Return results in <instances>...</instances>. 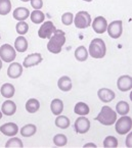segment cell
Listing matches in <instances>:
<instances>
[{
    "mask_svg": "<svg viewBox=\"0 0 132 148\" xmlns=\"http://www.w3.org/2000/svg\"><path fill=\"white\" fill-rule=\"evenodd\" d=\"M66 43V34L63 30H55L47 43V50L53 54L60 53L63 46Z\"/></svg>",
    "mask_w": 132,
    "mask_h": 148,
    "instance_id": "cell-1",
    "label": "cell"
},
{
    "mask_svg": "<svg viewBox=\"0 0 132 148\" xmlns=\"http://www.w3.org/2000/svg\"><path fill=\"white\" fill-rule=\"evenodd\" d=\"M95 120L98 121V123H100L104 126H113L117 121V112L110 106L104 105L101 107Z\"/></svg>",
    "mask_w": 132,
    "mask_h": 148,
    "instance_id": "cell-2",
    "label": "cell"
},
{
    "mask_svg": "<svg viewBox=\"0 0 132 148\" xmlns=\"http://www.w3.org/2000/svg\"><path fill=\"white\" fill-rule=\"evenodd\" d=\"M88 54H90L93 58H102L107 54V46L106 43L100 38H95L89 44V50Z\"/></svg>",
    "mask_w": 132,
    "mask_h": 148,
    "instance_id": "cell-3",
    "label": "cell"
},
{
    "mask_svg": "<svg viewBox=\"0 0 132 148\" xmlns=\"http://www.w3.org/2000/svg\"><path fill=\"white\" fill-rule=\"evenodd\" d=\"M115 129L119 135H125V134L129 133L132 129V119L127 114L122 116L115 123Z\"/></svg>",
    "mask_w": 132,
    "mask_h": 148,
    "instance_id": "cell-4",
    "label": "cell"
},
{
    "mask_svg": "<svg viewBox=\"0 0 132 148\" xmlns=\"http://www.w3.org/2000/svg\"><path fill=\"white\" fill-rule=\"evenodd\" d=\"M74 25L78 29H86L91 25V16L87 11H79L74 18Z\"/></svg>",
    "mask_w": 132,
    "mask_h": 148,
    "instance_id": "cell-5",
    "label": "cell"
},
{
    "mask_svg": "<svg viewBox=\"0 0 132 148\" xmlns=\"http://www.w3.org/2000/svg\"><path fill=\"white\" fill-rule=\"evenodd\" d=\"M16 56V49L9 44H3L0 47V58L5 62H12Z\"/></svg>",
    "mask_w": 132,
    "mask_h": 148,
    "instance_id": "cell-6",
    "label": "cell"
},
{
    "mask_svg": "<svg viewBox=\"0 0 132 148\" xmlns=\"http://www.w3.org/2000/svg\"><path fill=\"white\" fill-rule=\"evenodd\" d=\"M108 34L113 39H118L121 37L123 33V22L122 21H113L110 25H108Z\"/></svg>",
    "mask_w": 132,
    "mask_h": 148,
    "instance_id": "cell-7",
    "label": "cell"
},
{
    "mask_svg": "<svg viewBox=\"0 0 132 148\" xmlns=\"http://www.w3.org/2000/svg\"><path fill=\"white\" fill-rule=\"evenodd\" d=\"M55 30H56V28H55L54 24L48 21V22H45L43 23V25H41L39 31H38V36L41 39H49Z\"/></svg>",
    "mask_w": 132,
    "mask_h": 148,
    "instance_id": "cell-8",
    "label": "cell"
},
{
    "mask_svg": "<svg viewBox=\"0 0 132 148\" xmlns=\"http://www.w3.org/2000/svg\"><path fill=\"white\" fill-rule=\"evenodd\" d=\"M74 129L77 134H86L90 130V121L84 116H80L74 124Z\"/></svg>",
    "mask_w": 132,
    "mask_h": 148,
    "instance_id": "cell-9",
    "label": "cell"
},
{
    "mask_svg": "<svg viewBox=\"0 0 132 148\" xmlns=\"http://www.w3.org/2000/svg\"><path fill=\"white\" fill-rule=\"evenodd\" d=\"M117 87L121 92H127L132 89V78L128 75L121 76L117 81Z\"/></svg>",
    "mask_w": 132,
    "mask_h": 148,
    "instance_id": "cell-10",
    "label": "cell"
},
{
    "mask_svg": "<svg viewBox=\"0 0 132 148\" xmlns=\"http://www.w3.org/2000/svg\"><path fill=\"white\" fill-rule=\"evenodd\" d=\"M108 25V22L104 16H96L92 23V29L97 34H104L106 33Z\"/></svg>",
    "mask_w": 132,
    "mask_h": 148,
    "instance_id": "cell-11",
    "label": "cell"
},
{
    "mask_svg": "<svg viewBox=\"0 0 132 148\" xmlns=\"http://www.w3.org/2000/svg\"><path fill=\"white\" fill-rule=\"evenodd\" d=\"M19 127L16 123H6V124L0 126V132L5 136L13 137L19 133Z\"/></svg>",
    "mask_w": 132,
    "mask_h": 148,
    "instance_id": "cell-12",
    "label": "cell"
},
{
    "mask_svg": "<svg viewBox=\"0 0 132 148\" xmlns=\"http://www.w3.org/2000/svg\"><path fill=\"white\" fill-rule=\"evenodd\" d=\"M42 55L40 53H32V54H29L26 58L23 61V66H25L26 69L32 68V66H35V65L39 64L42 61Z\"/></svg>",
    "mask_w": 132,
    "mask_h": 148,
    "instance_id": "cell-13",
    "label": "cell"
},
{
    "mask_svg": "<svg viewBox=\"0 0 132 148\" xmlns=\"http://www.w3.org/2000/svg\"><path fill=\"white\" fill-rule=\"evenodd\" d=\"M97 96L100 99V101L104 103H109L113 101L116 97V94L113 90L109 89V88H101L97 91Z\"/></svg>",
    "mask_w": 132,
    "mask_h": 148,
    "instance_id": "cell-14",
    "label": "cell"
},
{
    "mask_svg": "<svg viewBox=\"0 0 132 148\" xmlns=\"http://www.w3.org/2000/svg\"><path fill=\"white\" fill-rule=\"evenodd\" d=\"M23 74V65L19 62H11L7 69V76L10 79H18Z\"/></svg>",
    "mask_w": 132,
    "mask_h": 148,
    "instance_id": "cell-15",
    "label": "cell"
},
{
    "mask_svg": "<svg viewBox=\"0 0 132 148\" xmlns=\"http://www.w3.org/2000/svg\"><path fill=\"white\" fill-rule=\"evenodd\" d=\"M1 112L7 116H13L16 112V104L12 100H5L1 105Z\"/></svg>",
    "mask_w": 132,
    "mask_h": 148,
    "instance_id": "cell-16",
    "label": "cell"
},
{
    "mask_svg": "<svg viewBox=\"0 0 132 148\" xmlns=\"http://www.w3.org/2000/svg\"><path fill=\"white\" fill-rule=\"evenodd\" d=\"M57 87H58V89L64 92H69L70 90H72L73 84L70 77L63 76L62 78H60V80L57 81Z\"/></svg>",
    "mask_w": 132,
    "mask_h": 148,
    "instance_id": "cell-17",
    "label": "cell"
},
{
    "mask_svg": "<svg viewBox=\"0 0 132 148\" xmlns=\"http://www.w3.org/2000/svg\"><path fill=\"white\" fill-rule=\"evenodd\" d=\"M12 15L13 18H16L19 22H22V21H26L30 16V11L26 7H18L14 9Z\"/></svg>",
    "mask_w": 132,
    "mask_h": 148,
    "instance_id": "cell-18",
    "label": "cell"
},
{
    "mask_svg": "<svg viewBox=\"0 0 132 148\" xmlns=\"http://www.w3.org/2000/svg\"><path fill=\"white\" fill-rule=\"evenodd\" d=\"M0 92H1V95L3 96L4 98H12L14 93H16V88L12 84H9V83H5L1 86L0 88Z\"/></svg>",
    "mask_w": 132,
    "mask_h": 148,
    "instance_id": "cell-19",
    "label": "cell"
},
{
    "mask_svg": "<svg viewBox=\"0 0 132 148\" xmlns=\"http://www.w3.org/2000/svg\"><path fill=\"white\" fill-rule=\"evenodd\" d=\"M50 109L52 114H54V116L62 114L63 110H64V102H63V100H60L58 98L53 99L50 103Z\"/></svg>",
    "mask_w": 132,
    "mask_h": 148,
    "instance_id": "cell-20",
    "label": "cell"
},
{
    "mask_svg": "<svg viewBox=\"0 0 132 148\" xmlns=\"http://www.w3.org/2000/svg\"><path fill=\"white\" fill-rule=\"evenodd\" d=\"M14 49L18 52H25L28 49V40L24 36H19L14 41Z\"/></svg>",
    "mask_w": 132,
    "mask_h": 148,
    "instance_id": "cell-21",
    "label": "cell"
},
{
    "mask_svg": "<svg viewBox=\"0 0 132 148\" xmlns=\"http://www.w3.org/2000/svg\"><path fill=\"white\" fill-rule=\"evenodd\" d=\"M37 132V127L33 124H28L26 126H24L22 129H21L20 133L23 137L25 138H29V137H32L34 136Z\"/></svg>",
    "mask_w": 132,
    "mask_h": 148,
    "instance_id": "cell-22",
    "label": "cell"
},
{
    "mask_svg": "<svg viewBox=\"0 0 132 148\" xmlns=\"http://www.w3.org/2000/svg\"><path fill=\"white\" fill-rule=\"evenodd\" d=\"M40 102L36 98H31L26 102V110L29 113H35L39 110Z\"/></svg>",
    "mask_w": 132,
    "mask_h": 148,
    "instance_id": "cell-23",
    "label": "cell"
},
{
    "mask_svg": "<svg viewBox=\"0 0 132 148\" xmlns=\"http://www.w3.org/2000/svg\"><path fill=\"white\" fill-rule=\"evenodd\" d=\"M74 112L78 116H87L90 112V108L85 102H77L74 106Z\"/></svg>",
    "mask_w": 132,
    "mask_h": 148,
    "instance_id": "cell-24",
    "label": "cell"
},
{
    "mask_svg": "<svg viewBox=\"0 0 132 148\" xmlns=\"http://www.w3.org/2000/svg\"><path fill=\"white\" fill-rule=\"evenodd\" d=\"M30 18H31L32 23H34L36 25H39L44 22L45 14L40 9H35L34 11H32V13H30Z\"/></svg>",
    "mask_w": 132,
    "mask_h": 148,
    "instance_id": "cell-25",
    "label": "cell"
},
{
    "mask_svg": "<svg viewBox=\"0 0 132 148\" xmlns=\"http://www.w3.org/2000/svg\"><path fill=\"white\" fill-rule=\"evenodd\" d=\"M55 126L60 129H68L71 125L70 119L66 116H56V119H55L54 122Z\"/></svg>",
    "mask_w": 132,
    "mask_h": 148,
    "instance_id": "cell-26",
    "label": "cell"
},
{
    "mask_svg": "<svg viewBox=\"0 0 132 148\" xmlns=\"http://www.w3.org/2000/svg\"><path fill=\"white\" fill-rule=\"evenodd\" d=\"M130 111V106L128 104V102L126 101H119L116 105V112L117 114H120V116H126L128 114V112Z\"/></svg>",
    "mask_w": 132,
    "mask_h": 148,
    "instance_id": "cell-27",
    "label": "cell"
},
{
    "mask_svg": "<svg viewBox=\"0 0 132 148\" xmlns=\"http://www.w3.org/2000/svg\"><path fill=\"white\" fill-rule=\"evenodd\" d=\"M75 57L78 61H86L88 58V50L85 46H79L75 50Z\"/></svg>",
    "mask_w": 132,
    "mask_h": 148,
    "instance_id": "cell-28",
    "label": "cell"
},
{
    "mask_svg": "<svg viewBox=\"0 0 132 148\" xmlns=\"http://www.w3.org/2000/svg\"><path fill=\"white\" fill-rule=\"evenodd\" d=\"M11 10L10 0H0V15H7Z\"/></svg>",
    "mask_w": 132,
    "mask_h": 148,
    "instance_id": "cell-29",
    "label": "cell"
},
{
    "mask_svg": "<svg viewBox=\"0 0 132 148\" xmlns=\"http://www.w3.org/2000/svg\"><path fill=\"white\" fill-rule=\"evenodd\" d=\"M53 143L57 147H63V146H66L68 143V138L64 134H56L53 137Z\"/></svg>",
    "mask_w": 132,
    "mask_h": 148,
    "instance_id": "cell-30",
    "label": "cell"
},
{
    "mask_svg": "<svg viewBox=\"0 0 132 148\" xmlns=\"http://www.w3.org/2000/svg\"><path fill=\"white\" fill-rule=\"evenodd\" d=\"M118 144V139L114 136H107L104 140V147L106 148H116Z\"/></svg>",
    "mask_w": 132,
    "mask_h": 148,
    "instance_id": "cell-31",
    "label": "cell"
},
{
    "mask_svg": "<svg viewBox=\"0 0 132 148\" xmlns=\"http://www.w3.org/2000/svg\"><path fill=\"white\" fill-rule=\"evenodd\" d=\"M23 146H24V144H23L22 140L19 139L18 137H14L13 136L11 139H9L8 141L6 142V144H5V147L6 148H22Z\"/></svg>",
    "mask_w": 132,
    "mask_h": 148,
    "instance_id": "cell-32",
    "label": "cell"
},
{
    "mask_svg": "<svg viewBox=\"0 0 132 148\" xmlns=\"http://www.w3.org/2000/svg\"><path fill=\"white\" fill-rule=\"evenodd\" d=\"M16 33L20 34L21 36L23 35H26L27 33L29 31V25L27 24L25 21H22V22H19L16 26Z\"/></svg>",
    "mask_w": 132,
    "mask_h": 148,
    "instance_id": "cell-33",
    "label": "cell"
},
{
    "mask_svg": "<svg viewBox=\"0 0 132 148\" xmlns=\"http://www.w3.org/2000/svg\"><path fill=\"white\" fill-rule=\"evenodd\" d=\"M73 21H74V15L71 12H65L62 15V23L65 26H70L73 24Z\"/></svg>",
    "mask_w": 132,
    "mask_h": 148,
    "instance_id": "cell-34",
    "label": "cell"
},
{
    "mask_svg": "<svg viewBox=\"0 0 132 148\" xmlns=\"http://www.w3.org/2000/svg\"><path fill=\"white\" fill-rule=\"evenodd\" d=\"M30 1L32 7L35 9H41L43 6V0H30Z\"/></svg>",
    "mask_w": 132,
    "mask_h": 148,
    "instance_id": "cell-35",
    "label": "cell"
},
{
    "mask_svg": "<svg viewBox=\"0 0 132 148\" xmlns=\"http://www.w3.org/2000/svg\"><path fill=\"white\" fill-rule=\"evenodd\" d=\"M127 138H126V146L128 148H131L132 147V132L131 133H127Z\"/></svg>",
    "mask_w": 132,
    "mask_h": 148,
    "instance_id": "cell-36",
    "label": "cell"
},
{
    "mask_svg": "<svg viewBox=\"0 0 132 148\" xmlns=\"http://www.w3.org/2000/svg\"><path fill=\"white\" fill-rule=\"evenodd\" d=\"M87 147H96V145H95L94 143H86L85 145H84V148H87Z\"/></svg>",
    "mask_w": 132,
    "mask_h": 148,
    "instance_id": "cell-37",
    "label": "cell"
},
{
    "mask_svg": "<svg viewBox=\"0 0 132 148\" xmlns=\"http://www.w3.org/2000/svg\"><path fill=\"white\" fill-rule=\"evenodd\" d=\"M2 69V60H1V58H0V70Z\"/></svg>",
    "mask_w": 132,
    "mask_h": 148,
    "instance_id": "cell-38",
    "label": "cell"
},
{
    "mask_svg": "<svg viewBox=\"0 0 132 148\" xmlns=\"http://www.w3.org/2000/svg\"><path fill=\"white\" fill-rule=\"evenodd\" d=\"M2 116H3V113L1 112V111H0V120H1V119H2Z\"/></svg>",
    "mask_w": 132,
    "mask_h": 148,
    "instance_id": "cell-39",
    "label": "cell"
},
{
    "mask_svg": "<svg viewBox=\"0 0 132 148\" xmlns=\"http://www.w3.org/2000/svg\"><path fill=\"white\" fill-rule=\"evenodd\" d=\"M21 1H23V2H28V1H30V0H21Z\"/></svg>",
    "mask_w": 132,
    "mask_h": 148,
    "instance_id": "cell-40",
    "label": "cell"
},
{
    "mask_svg": "<svg viewBox=\"0 0 132 148\" xmlns=\"http://www.w3.org/2000/svg\"><path fill=\"white\" fill-rule=\"evenodd\" d=\"M83 1H86V2H91L92 0H83Z\"/></svg>",
    "mask_w": 132,
    "mask_h": 148,
    "instance_id": "cell-41",
    "label": "cell"
},
{
    "mask_svg": "<svg viewBox=\"0 0 132 148\" xmlns=\"http://www.w3.org/2000/svg\"><path fill=\"white\" fill-rule=\"evenodd\" d=\"M0 39H1V36H0Z\"/></svg>",
    "mask_w": 132,
    "mask_h": 148,
    "instance_id": "cell-42",
    "label": "cell"
}]
</instances>
